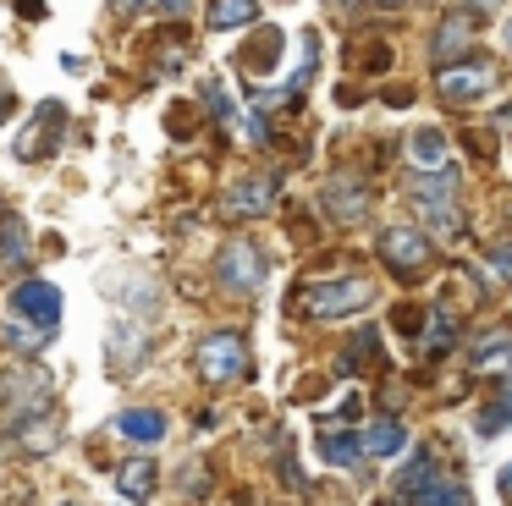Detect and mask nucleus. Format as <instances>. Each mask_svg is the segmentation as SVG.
<instances>
[{
  "label": "nucleus",
  "mask_w": 512,
  "mask_h": 506,
  "mask_svg": "<svg viewBox=\"0 0 512 506\" xmlns=\"http://www.w3.org/2000/svg\"><path fill=\"white\" fill-rule=\"evenodd\" d=\"M193 363H199V374L210 385H232L237 374H248V341H243V330H215V336H204L199 352H193Z\"/></svg>",
  "instance_id": "1"
},
{
  "label": "nucleus",
  "mask_w": 512,
  "mask_h": 506,
  "mask_svg": "<svg viewBox=\"0 0 512 506\" xmlns=\"http://www.w3.org/2000/svg\"><path fill=\"white\" fill-rule=\"evenodd\" d=\"M369 297H375V286L369 281H320L303 292V314L314 319H342V314H358V308H369Z\"/></svg>",
  "instance_id": "2"
},
{
  "label": "nucleus",
  "mask_w": 512,
  "mask_h": 506,
  "mask_svg": "<svg viewBox=\"0 0 512 506\" xmlns=\"http://www.w3.org/2000/svg\"><path fill=\"white\" fill-rule=\"evenodd\" d=\"M265 275H270V264H265V253H259L254 242H226L221 264H215V281H221L226 292H259Z\"/></svg>",
  "instance_id": "3"
},
{
  "label": "nucleus",
  "mask_w": 512,
  "mask_h": 506,
  "mask_svg": "<svg viewBox=\"0 0 512 506\" xmlns=\"http://www.w3.org/2000/svg\"><path fill=\"white\" fill-rule=\"evenodd\" d=\"M413 204H419V215H430V220H435V231H446V237H457V231H463V209H457V187H452V176L419 182V187H413Z\"/></svg>",
  "instance_id": "4"
},
{
  "label": "nucleus",
  "mask_w": 512,
  "mask_h": 506,
  "mask_svg": "<svg viewBox=\"0 0 512 506\" xmlns=\"http://www.w3.org/2000/svg\"><path fill=\"white\" fill-rule=\"evenodd\" d=\"M61 132H67V116H61V105H39L34 110V127L17 138V154L23 160H50V154H61Z\"/></svg>",
  "instance_id": "5"
},
{
  "label": "nucleus",
  "mask_w": 512,
  "mask_h": 506,
  "mask_svg": "<svg viewBox=\"0 0 512 506\" xmlns=\"http://www.w3.org/2000/svg\"><path fill=\"white\" fill-rule=\"evenodd\" d=\"M12 314H23L39 330H56L61 325V292L50 281H23V286H12Z\"/></svg>",
  "instance_id": "6"
},
{
  "label": "nucleus",
  "mask_w": 512,
  "mask_h": 506,
  "mask_svg": "<svg viewBox=\"0 0 512 506\" xmlns=\"http://www.w3.org/2000/svg\"><path fill=\"white\" fill-rule=\"evenodd\" d=\"M380 259L391 264V270L413 275L430 264V242H424V231H408V226H391L386 237H380Z\"/></svg>",
  "instance_id": "7"
},
{
  "label": "nucleus",
  "mask_w": 512,
  "mask_h": 506,
  "mask_svg": "<svg viewBox=\"0 0 512 506\" xmlns=\"http://www.w3.org/2000/svg\"><path fill=\"white\" fill-rule=\"evenodd\" d=\"M496 83V66L490 61H457V66H441V94L452 99H479L485 88Z\"/></svg>",
  "instance_id": "8"
},
{
  "label": "nucleus",
  "mask_w": 512,
  "mask_h": 506,
  "mask_svg": "<svg viewBox=\"0 0 512 506\" xmlns=\"http://www.w3.org/2000/svg\"><path fill=\"white\" fill-rule=\"evenodd\" d=\"M155 473H160V462H149V457H127L122 468H116V495H127L133 506H144L149 495H155Z\"/></svg>",
  "instance_id": "9"
},
{
  "label": "nucleus",
  "mask_w": 512,
  "mask_h": 506,
  "mask_svg": "<svg viewBox=\"0 0 512 506\" xmlns=\"http://www.w3.org/2000/svg\"><path fill=\"white\" fill-rule=\"evenodd\" d=\"M116 429H122L127 440H166V413H155V407H127V413H116Z\"/></svg>",
  "instance_id": "10"
},
{
  "label": "nucleus",
  "mask_w": 512,
  "mask_h": 506,
  "mask_svg": "<svg viewBox=\"0 0 512 506\" xmlns=\"http://www.w3.org/2000/svg\"><path fill=\"white\" fill-rule=\"evenodd\" d=\"M325 209H331L336 220H342V226H353V220H364V187L358 182H331L325 187Z\"/></svg>",
  "instance_id": "11"
},
{
  "label": "nucleus",
  "mask_w": 512,
  "mask_h": 506,
  "mask_svg": "<svg viewBox=\"0 0 512 506\" xmlns=\"http://www.w3.org/2000/svg\"><path fill=\"white\" fill-rule=\"evenodd\" d=\"M430 479H441V468H435L430 451H419V457H413L408 468H402V479H397V501H402V506H413V501H419V490H424Z\"/></svg>",
  "instance_id": "12"
},
{
  "label": "nucleus",
  "mask_w": 512,
  "mask_h": 506,
  "mask_svg": "<svg viewBox=\"0 0 512 506\" xmlns=\"http://www.w3.org/2000/svg\"><path fill=\"white\" fill-rule=\"evenodd\" d=\"M259 22V0H210V28H248Z\"/></svg>",
  "instance_id": "13"
},
{
  "label": "nucleus",
  "mask_w": 512,
  "mask_h": 506,
  "mask_svg": "<svg viewBox=\"0 0 512 506\" xmlns=\"http://www.w3.org/2000/svg\"><path fill=\"white\" fill-rule=\"evenodd\" d=\"M270 204V182L265 176H254V182H237L232 198H226V215H259V209Z\"/></svg>",
  "instance_id": "14"
},
{
  "label": "nucleus",
  "mask_w": 512,
  "mask_h": 506,
  "mask_svg": "<svg viewBox=\"0 0 512 506\" xmlns=\"http://www.w3.org/2000/svg\"><path fill=\"white\" fill-rule=\"evenodd\" d=\"M408 149H413V160H419L424 171H441V165H446V132L441 127H419Z\"/></svg>",
  "instance_id": "15"
},
{
  "label": "nucleus",
  "mask_w": 512,
  "mask_h": 506,
  "mask_svg": "<svg viewBox=\"0 0 512 506\" xmlns=\"http://www.w3.org/2000/svg\"><path fill=\"white\" fill-rule=\"evenodd\" d=\"M413 506H474V495H468V484H457V479H430Z\"/></svg>",
  "instance_id": "16"
},
{
  "label": "nucleus",
  "mask_w": 512,
  "mask_h": 506,
  "mask_svg": "<svg viewBox=\"0 0 512 506\" xmlns=\"http://www.w3.org/2000/svg\"><path fill=\"white\" fill-rule=\"evenodd\" d=\"M320 457H325V462H336V468H358V457H364V440L325 429V435H320Z\"/></svg>",
  "instance_id": "17"
},
{
  "label": "nucleus",
  "mask_w": 512,
  "mask_h": 506,
  "mask_svg": "<svg viewBox=\"0 0 512 506\" xmlns=\"http://www.w3.org/2000/svg\"><path fill=\"white\" fill-rule=\"evenodd\" d=\"M402 440H408V435H402V424L380 418V424L364 435V451H369V457H397V451H402Z\"/></svg>",
  "instance_id": "18"
},
{
  "label": "nucleus",
  "mask_w": 512,
  "mask_h": 506,
  "mask_svg": "<svg viewBox=\"0 0 512 506\" xmlns=\"http://www.w3.org/2000/svg\"><path fill=\"white\" fill-rule=\"evenodd\" d=\"M276 50H281V28H265V33H259V39L243 50V66H248V72H270Z\"/></svg>",
  "instance_id": "19"
},
{
  "label": "nucleus",
  "mask_w": 512,
  "mask_h": 506,
  "mask_svg": "<svg viewBox=\"0 0 512 506\" xmlns=\"http://www.w3.org/2000/svg\"><path fill=\"white\" fill-rule=\"evenodd\" d=\"M490 363H512V330H490L474 347V369H490Z\"/></svg>",
  "instance_id": "20"
},
{
  "label": "nucleus",
  "mask_w": 512,
  "mask_h": 506,
  "mask_svg": "<svg viewBox=\"0 0 512 506\" xmlns=\"http://www.w3.org/2000/svg\"><path fill=\"white\" fill-rule=\"evenodd\" d=\"M507 424H512V380L501 385V396L479 413V429H485V435H496V429H507Z\"/></svg>",
  "instance_id": "21"
},
{
  "label": "nucleus",
  "mask_w": 512,
  "mask_h": 506,
  "mask_svg": "<svg viewBox=\"0 0 512 506\" xmlns=\"http://www.w3.org/2000/svg\"><path fill=\"white\" fill-rule=\"evenodd\" d=\"M6 341H12V347H28V352H34V347H45V341H50V330H23V325H12V330H6Z\"/></svg>",
  "instance_id": "22"
},
{
  "label": "nucleus",
  "mask_w": 512,
  "mask_h": 506,
  "mask_svg": "<svg viewBox=\"0 0 512 506\" xmlns=\"http://www.w3.org/2000/svg\"><path fill=\"white\" fill-rule=\"evenodd\" d=\"M490 264H496V270L512 281V248H496V253H490Z\"/></svg>",
  "instance_id": "23"
},
{
  "label": "nucleus",
  "mask_w": 512,
  "mask_h": 506,
  "mask_svg": "<svg viewBox=\"0 0 512 506\" xmlns=\"http://www.w3.org/2000/svg\"><path fill=\"white\" fill-rule=\"evenodd\" d=\"M12 110H17V99H12V88H6V77H0V121L12 116Z\"/></svg>",
  "instance_id": "24"
},
{
  "label": "nucleus",
  "mask_w": 512,
  "mask_h": 506,
  "mask_svg": "<svg viewBox=\"0 0 512 506\" xmlns=\"http://www.w3.org/2000/svg\"><path fill=\"white\" fill-rule=\"evenodd\" d=\"M149 6H160V0H116V11H149Z\"/></svg>",
  "instance_id": "25"
},
{
  "label": "nucleus",
  "mask_w": 512,
  "mask_h": 506,
  "mask_svg": "<svg viewBox=\"0 0 512 506\" xmlns=\"http://www.w3.org/2000/svg\"><path fill=\"white\" fill-rule=\"evenodd\" d=\"M188 6H193V0H160V11H171V17H182Z\"/></svg>",
  "instance_id": "26"
},
{
  "label": "nucleus",
  "mask_w": 512,
  "mask_h": 506,
  "mask_svg": "<svg viewBox=\"0 0 512 506\" xmlns=\"http://www.w3.org/2000/svg\"><path fill=\"white\" fill-rule=\"evenodd\" d=\"M501 490H507V495H512V468H501Z\"/></svg>",
  "instance_id": "27"
},
{
  "label": "nucleus",
  "mask_w": 512,
  "mask_h": 506,
  "mask_svg": "<svg viewBox=\"0 0 512 506\" xmlns=\"http://www.w3.org/2000/svg\"><path fill=\"white\" fill-rule=\"evenodd\" d=\"M380 6H408V0H380Z\"/></svg>",
  "instance_id": "28"
},
{
  "label": "nucleus",
  "mask_w": 512,
  "mask_h": 506,
  "mask_svg": "<svg viewBox=\"0 0 512 506\" xmlns=\"http://www.w3.org/2000/svg\"><path fill=\"white\" fill-rule=\"evenodd\" d=\"M0 242H6V215H0Z\"/></svg>",
  "instance_id": "29"
},
{
  "label": "nucleus",
  "mask_w": 512,
  "mask_h": 506,
  "mask_svg": "<svg viewBox=\"0 0 512 506\" xmlns=\"http://www.w3.org/2000/svg\"><path fill=\"white\" fill-rule=\"evenodd\" d=\"M507 44H512V22H507Z\"/></svg>",
  "instance_id": "30"
}]
</instances>
